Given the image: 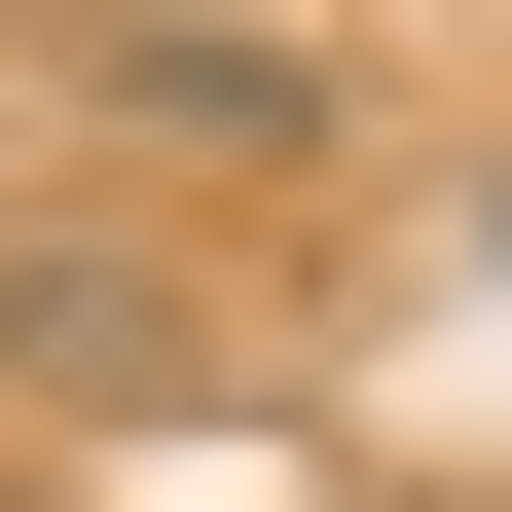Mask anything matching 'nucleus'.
I'll return each instance as SVG.
<instances>
[{
    "label": "nucleus",
    "instance_id": "nucleus-1",
    "mask_svg": "<svg viewBox=\"0 0 512 512\" xmlns=\"http://www.w3.org/2000/svg\"><path fill=\"white\" fill-rule=\"evenodd\" d=\"M330 512H439V476H330Z\"/></svg>",
    "mask_w": 512,
    "mask_h": 512
}]
</instances>
